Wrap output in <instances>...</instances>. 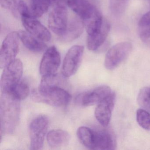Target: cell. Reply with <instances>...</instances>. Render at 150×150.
I'll return each mask as SVG.
<instances>
[{"instance_id":"1","label":"cell","mask_w":150,"mask_h":150,"mask_svg":"<svg viewBox=\"0 0 150 150\" xmlns=\"http://www.w3.org/2000/svg\"><path fill=\"white\" fill-rule=\"evenodd\" d=\"M64 83L63 78L56 74L42 76L38 88L32 93L33 100L54 107L67 106L71 96L63 87Z\"/></svg>"},{"instance_id":"27","label":"cell","mask_w":150,"mask_h":150,"mask_svg":"<svg viewBox=\"0 0 150 150\" xmlns=\"http://www.w3.org/2000/svg\"><path fill=\"white\" fill-rule=\"evenodd\" d=\"M142 40L144 44H145L146 45L150 48V35L147 36L146 37L143 38Z\"/></svg>"},{"instance_id":"3","label":"cell","mask_w":150,"mask_h":150,"mask_svg":"<svg viewBox=\"0 0 150 150\" xmlns=\"http://www.w3.org/2000/svg\"><path fill=\"white\" fill-rule=\"evenodd\" d=\"M49 125V119L44 115L38 116L32 120L29 126L30 150L42 148Z\"/></svg>"},{"instance_id":"2","label":"cell","mask_w":150,"mask_h":150,"mask_svg":"<svg viewBox=\"0 0 150 150\" xmlns=\"http://www.w3.org/2000/svg\"><path fill=\"white\" fill-rule=\"evenodd\" d=\"M20 100L8 92H1L0 99L1 132H13L20 120Z\"/></svg>"},{"instance_id":"20","label":"cell","mask_w":150,"mask_h":150,"mask_svg":"<svg viewBox=\"0 0 150 150\" xmlns=\"http://www.w3.org/2000/svg\"><path fill=\"white\" fill-rule=\"evenodd\" d=\"M30 16L37 18L43 15L50 4L48 0H26Z\"/></svg>"},{"instance_id":"7","label":"cell","mask_w":150,"mask_h":150,"mask_svg":"<svg viewBox=\"0 0 150 150\" xmlns=\"http://www.w3.org/2000/svg\"><path fill=\"white\" fill-rule=\"evenodd\" d=\"M22 62L16 59L4 68L1 80V89L2 92H8L21 81L23 73Z\"/></svg>"},{"instance_id":"10","label":"cell","mask_w":150,"mask_h":150,"mask_svg":"<svg viewBox=\"0 0 150 150\" xmlns=\"http://www.w3.org/2000/svg\"><path fill=\"white\" fill-rule=\"evenodd\" d=\"M111 93V88L108 86H100L79 95L76 102L84 107L93 106L98 104Z\"/></svg>"},{"instance_id":"22","label":"cell","mask_w":150,"mask_h":150,"mask_svg":"<svg viewBox=\"0 0 150 150\" xmlns=\"http://www.w3.org/2000/svg\"><path fill=\"white\" fill-rule=\"evenodd\" d=\"M8 92H10L18 100H21L28 97L30 93V90L29 86L27 83L21 81L13 87Z\"/></svg>"},{"instance_id":"5","label":"cell","mask_w":150,"mask_h":150,"mask_svg":"<svg viewBox=\"0 0 150 150\" xmlns=\"http://www.w3.org/2000/svg\"><path fill=\"white\" fill-rule=\"evenodd\" d=\"M132 45L128 42L116 44L109 50L104 59V66L108 70L116 69L129 55Z\"/></svg>"},{"instance_id":"18","label":"cell","mask_w":150,"mask_h":150,"mask_svg":"<svg viewBox=\"0 0 150 150\" xmlns=\"http://www.w3.org/2000/svg\"><path fill=\"white\" fill-rule=\"evenodd\" d=\"M84 24L83 22L77 17H74L68 22L66 30L60 39L64 42H70L80 36L83 33Z\"/></svg>"},{"instance_id":"14","label":"cell","mask_w":150,"mask_h":150,"mask_svg":"<svg viewBox=\"0 0 150 150\" xmlns=\"http://www.w3.org/2000/svg\"><path fill=\"white\" fill-rule=\"evenodd\" d=\"M109 23L104 19L101 27L91 35H88L87 46L90 51L98 50L105 42L110 30Z\"/></svg>"},{"instance_id":"9","label":"cell","mask_w":150,"mask_h":150,"mask_svg":"<svg viewBox=\"0 0 150 150\" xmlns=\"http://www.w3.org/2000/svg\"><path fill=\"white\" fill-rule=\"evenodd\" d=\"M60 54L55 46L47 49L43 56L39 67L42 77L56 74L60 65Z\"/></svg>"},{"instance_id":"15","label":"cell","mask_w":150,"mask_h":150,"mask_svg":"<svg viewBox=\"0 0 150 150\" xmlns=\"http://www.w3.org/2000/svg\"><path fill=\"white\" fill-rule=\"evenodd\" d=\"M115 147V138L110 132L95 130L94 150H114Z\"/></svg>"},{"instance_id":"4","label":"cell","mask_w":150,"mask_h":150,"mask_svg":"<svg viewBox=\"0 0 150 150\" xmlns=\"http://www.w3.org/2000/svg\"><path fill=\"white\" fill-rule=\"evenodd\" d=\"M68 23V12L66 6L63 2L57 1L49 14V28L54 34L60 37L65 32Z\"/></svg>"},{"instance_id":"21","label":"cell","mask_w":150,"mask_h":150,"mask_svg":"<svg viewBox=\"0 0 150 150\" xmlns=\"http://www.w3.org/2000/svg\"><path fill=\"white\" fill-rule=\"evenodd\" d=\"M77 136L80 142L85 147L91 150L94 149V130L86 126H81L77 130Z\"/></svg>"},{"instance_id":"25","label":"cell","mask_w":150,"mask_h":150,"mask_svg":"<svg viewBox=\"0 0 150 150\" xmlns=\"http://www.w3.org/2000/svg\"><path fill=\"white\" fill-rule=\"evenodd\" d=\"M128 0H110V8L114 15L119 16L122 15L127 6Z\"/></svg>"},{"instance_id":"16","label":"cell","mask_w":150,"mask_h":150,"mask_svg":"<svg viewBox=\"0 0 150 150\" xmlns=\"http://www.w3.org/2000/svg\"><path fill=\"white\" fill-rule=\"evenodd\" d=\"M18 33L20 40L26 48L33 52H40L45 50L47 45L44 42L37 38L28 31L19 30Z\"/></svg>"},{"instance_id":"6","label":"cell","mask_w":150,"mask_h":150,"mask_svg":"<svg viewBox=\"0 0 150 150\" xmlns=\"http://www.w3.org/2000/svg\"><path fill=\"white\" fill-rule=\"evenodd\" d=\"M20 38L18 33L12 32L5 38L0 50V67L4 69L13 62L19 51Z\"/></svg>"},{"instance_id":"23","label":"cell","mask_w":150,"mask_h":150,"mask_svg":"<svg viewBox=\"0 0 150 150\" xmlns=\"http://www.w3.org/2000/svg\"><path fill=\"white\" fill-rule=\"evenodd\" d=\"M138 29L141 39L150 35V11L141 17L139 22Z\"/></svg>"},{"instance_id":"24","label":"cell","mask_w":150,"mask_h":150,"mask_svg":"<svg viewBox=\"0 0 150 150\" xmlns=\"http://www.w3.org/2000/svg\"><path fill=\"white\" fill-rule=\"evenodd\" d=\"M136 118L139 125L147 131H150V114L144 109L137 110Z\"/></svg>"},{"instance_id":"12","label":"cell","mask_w":150,"mask_h":150,"mask_svg":"<svg viewBox=\"0 0 150 150\" xmlns=\"http://www.w3.org/2000/svg\"><path fill=\"white\" fill-rule=\"evenodd\" d=\"M21 20L23 27L30 34L44 42L51 40L50 32L36 18L28 16L22 17Z\"/></svg>"},{"instance_id":"17","label":"cell","mask_w":150,"mask_h":150,"mask_svg":"<svg viewBox=\"0 0 150 150\" xmlns=\"http://www.w3.org/2000/svg\"><path fill=\"white\" fill-rule=\"evenodd\" d=\"M1 7L10 11L16 18L29 16L27 4L23 0H0Z\"/></svg>"},{"instance_id":"8","label":"cell","mask_w":150,"mask_h":150,"mask_svg":"<svg viewBox=\"0 0 150 150\" xmlns=\"http://www.w3.org/2000/svg\"><path fill=\"white\" fill-rule=\"evenodd\" d=\"M83 46L75 45L69 49L64 59L62 68V75L68 78L76 73L81 64L84 53Z\"/></svg>"},{"instance_id":"28","label":"cell","mask_w":150,"mask_h":150,"mask_svg":"<svg viewBox=\"0 0 150 150\" xmlns=\"http://www.w3.org/2000/svg\"><path fill=\"white\" fill-rule=\"evenodd\" d=\"M57 0H48V1L50 2V5L52 4H55L57 2Z\"/></svg>"},{"instance_id":"26","label":"cell","mask_w":150,"mask_h":150,"mask_svg":"<svg viewBox=\"0 0 150 150\" xmlns=\"http://www.w3.org/2000/svg\"><path fill=\"white\" fill-rule=\"evenodd\" d=\"M138 104L147 110H150V87H145L140 89L137 96Z\"/></svg>"},{"instance_id":"11","label":"cell","mask_w":150,"mask_h":150,"mask_svg":"<svg viewBox=\"0 0 150 150\" xmlns=\"http://www.w3.org/2000/svg\"><path fill=\"white\" fill-rule=\"evenodd\" d=\"M116 95L114 92L99 103L95 110V116L101 125L107 127L109 124L115 106Z\"/></svg>"},{"instance_id":"19","label":"cell","mask_w":150,"mask_h":150,"mask_svg":"<svg viewBox=\"0 0 150 150\" xmlns=\"http://www.w3.org/2000/svg\"><path fill=\"white\" fill-rule=\"evenodd\" d=\"M49 146L52 148H59L64 146L70 141L69 133L62 129H53L49 132L46 136Z\"/></svg>"},{"instance_id":"13","label":"cell","mask_w":150,"mask_h":150,"mask_svg":"<svg viewBox=\"0 0 150 150\" xmlns=\"http://www.w3.org/2000/svg\"><path fill=\"white\" fill-rule=\"evenodd\" d=\"M67 4L83 21L90 19L98 11L88 0H67Z\"/></svg>"}]
</instances>
